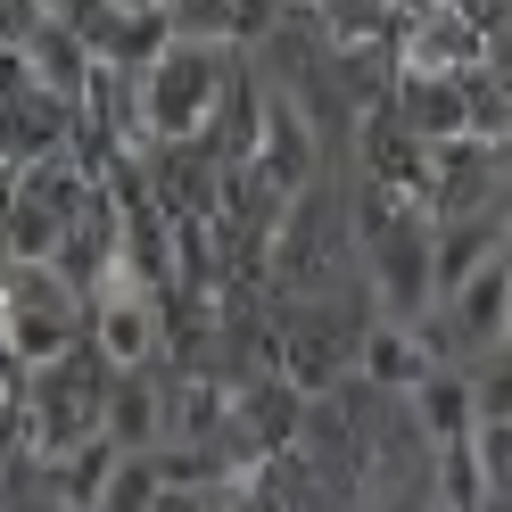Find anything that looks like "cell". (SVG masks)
<instances>
[{"label":"cell","mask_w":512,"mask_h":512,"mask_svg":"<svg viewBox=\"0 0 512 512\" xmlns=\"http://www.w3.org/2000/svg\"><path fill=\"white\" fill-rule=\"evenodd\" d=\"M141 339H149V323H141V314H116V323H108V347H116V356H133Z\"/></svg>","instance_id":"obj_3"},{"label":"cell","mask_w":512,"mask_h":512,"mask_svg":"<svg viewBox=\"0 0 512 512\" xmlns=\"http://www.w3.org/2000/svg\"><path fill=\"white\" fill-rule=\"evenodd\" d=\"M372 372H380V380H422V347L397 339V331H380V339H372Z\"/></svg>","instance_id":"obj_1"},{"label":"cell","mask_w":512,"mask_h":512,"mask_svg":"<svg viewBox=\"0 0 512 512\" xmlns=\"http://www.w3.org/2000/svg\"><path fill=\"white\" fill-rule=\"evenodd\" d=\"M149 504H157L149 471H124V479H116V496H108V512H149Z\"/></svg>","instance_id":"obj_2"}]
</instances>
